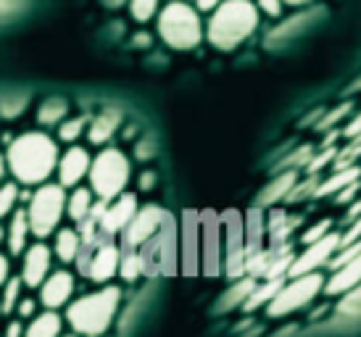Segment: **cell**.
I'll list each match as a JSON object with an SVG mask.
<instances>
[{"label": "cell", "mask_w": 361, "mask_h": 337, "mask_svg": "<svg viewBox=\"0 0 361 337\" xmlns=\"http://www.w3.org/2000/svg\"><path fill=\"white\" fill-rule=\"evenodd\" d=\"M6 168H8L16 185H27V188H40L45 185L51 174L59 166V145L48 132H24L19 137H13L6 148Z\"/></svg>", "instance_id": "6da1fadb"}, {"label": "cell", "mask_w": 361, "mask_h": 337, "mask_svg": "<svg viewBox=\"0 0 361 337\" xmlns=\"http://www.w3.org/2000/svg\"><path fill=\"white\" fill-rule=\"evenodd\" d=\"M261 13L253 0H224L209 13L206 40L216 50H235L259 30Z\"/></svg>", "instance_id": "7a4b0ae2"}, {"label": "cell", "mask_w": 361, "mask_h": 337, "mask_svg": "<svg viewBox=\"0 0 361 337\" xmlns=\"http://www.w3.org/2000/svg\"><path fill=\"white\" fill-rule=\"evenodd\" d=\"M121 303V290L116 285H106L98 293L77 298L66 306L69 327L82 337H101L111 327Z\"/></svg>", "instance_id": "3957f363"}, {"label": "cell", "mask_w": 361, "mask_h": 337, "mask_svg": "<svg viewBox=\"0 0 361 337\" xmlns=\"http://www.w3.org/2000/svg\"><path fill=\"white\" fill-rule=\"evenodd\" d=\"M159 37L174 50H192L203 40V19L195 11V6L185 0H169L156 16Z\"/></svg>", "instance_id": "277c9868"}, {"label": "cell", "mask_w": 361, "mask_h": 337, "mask_svg": "<svg viewBox=\"0 0 361 337\" xmlns=\"http://www.w3.org/2000/svg\"><path fill=\"white\" fill-rule=\"evenodd\" d=\"M132 177L130 159L121 153L119 148H103L90 164V190L92 195H98V200L111 203L114 198H119L127 190V182Z\"/></svg>", "instance_id": "5b68a950"}, {"label": "cell", "mask_w": 361, "mask_h": 337, "mask_svg": "<svg viewBox=\"0 0 361 337\" xmlns=\"http://www.w3.org/2000/svg\"><path fill=\"white\" fill-rule=\"evenodd\" d=\"M66 188L45 182L30 195V206H27V219H30V232L35 238H48L56 232L61 219L66 214Z\"/></svg>", "instance_id": "8992f818"}, {"label": "cell", "mask_w": 361, "mask_h": 337, "mask_svg": "<svg viewBox=\"0 0 361 337\" xmlns=\"http://www.w3.org/2000/svg\"><path fill=\"white\" fill-rule=\"evenodd\" d=\"M324 282L327 279L311 271V274H303V277H293L290 282H285L280 288V293L271 298L269 306H267V314L269 317H288L293 311L303 308L306 303H311L314 298L324 290Z\"/></svg>", "instance_id": "52a82bcc"}, {"label": "cell", "mask_w": 361, "mask_h": 337, "mask_svg": "<svg viewBox=\"0 0 361 337\" xmlns=\"http://www.w3.org/2000/svg\"><path fill=\"white\" fill-rule=\"evenodd\" d=\"M341 250V232H330V235H324L322 240L317 243H311L309 248L298 253L295 261L290 264L288 269V277H303V274H311V271H317L322 264H327L332 261V256Z\"/></svg>", "instance_id": "ba28073f"}, {"label": "cell", "mask_w": 361, "mask_h": 337, "mask_svg": "<svg viewBox=\"0 0 361 337\" xmlns=\"http://www.w3.org/2000/svg\"><path fill=\"white\" fill-rule=\"evenodd\" d=\"M164 221H166V211L156 206V203H148V206L137 209L135 219L130 221V227L121 232L124 235V250H135L145 245L159 232Z\"/></svg>", "instance_id": "9c48e42d"}, {"label": "cell", "mask_w": 361, "mask_h": 337, "mask_svg": "<svg viewBox=\"0 0 361 337\" xmlns=\"http://www.w3.org/2000/svg\"><path fill=\"white\" fill-rule=\"evenodd\" d=\"M137 214V195L132 192H121L119 198H114L111 203H106L101 219H98V229L106 238H114L124 229L130 227V221Z\"/></svg>", "instance_id": "30bf717a"}, {"label": "cell", "mask_w": 361, "mask_h": 337, "mask_svg": "<svg viewBox=\"0 0 361 337\" xmlns=\"http://www.w3.org/2000/svg\"><path fill=\"white\" fill-rule=\"evenodd\" d=\"M21 256H24L21 258V282L32 290L40 288L51 274L53 250L45 243H35V245H27V250Z\"/></svg>", "instance_id": "8fae6325"}, {"label": "cell", "mask_w": 361, "mask_h": 337, "mask_svg": "<svg viewBox=\"0 0 361 337\" xmlns=\"http://www.w3.org/2000/svg\"><path fill=\"white\" fill-rule=\"evenodd\" d=\"M90 164L92 156L87 153V148H80V145L69 148L59 159V166H56L59 185L61 188H80L82 179L90 174Z\"/></svg>", "instance_id": "7c38bea8"}, {"label": "cell", "mask_w": 361, "mask_h": 337, "mask_svg": "<svg viewBox=\"0 0 361 337\" xmlns=\"http://www.w3.org/2000/svg\"><path fill=\"white\" fill-rule=\"evenodd\" d=\"M71 295H74V274L66 269L48 274V279L40 285V303L48 311H59L61 306H66Z\"/></svg>", "instance_id": "4fadbf2b"}, {"label": "cell", "mask_w": 361, "mask_h": 337, "mask_svg": "<svg viewBox=\"0 0 361 337\" xmlns=\"http://www.w3.org/2000/svg\"><path fill=\"white\" fill-rule=\"evenodd\" d=\"M119 261H121L119 245H114V243H98L95 250H92V258L87 261L85 274H87L92 282H109V279L119 271Z\"/></svg>", "instance_id": "5bb4252c"}, {"label": "cell", "mask_w": 361, "mask_h": 337, "mask_svg": "<svg viewBox=\"0 0 361 337\" xmlns=\"http://www.w3.org/2000/svg\"><path fill=\"white\" fill-rule=\"evenodd\" d=\"M359 285H361V253L353 256L351 261H345L343 266L335 269V274L324 282V290H327V295H343V293L359 288Z\"/></svg>", "instance_id": "9a60e30c"}, {"label": "cell", "mask_w": 361, "mask_h": 337, "mask_svg": "<svg viewBox=\"0 0 361 337\" xmlns=\"http://www.w3.org/2000/svg\"><path fill=\"white\" fill-rule=\"evenodd\" d=\"M119 127H121V111L103 109L101 114L92 116L90 127H87V140H90L92 145H106V142L116 135Z\"/></svg>", "instance_id": "2e32d148"}, {"label": "cell", "mask_w": 361, "mask_h": 337, "mask_svg": "<svg viewBox=\"0 0 361 337\" xmlns=\"http://www.w3.org/2000/svg\"><path fill=\"white\" fill-rule=\"evenodd\" d=\"M30 219H27V209L21 211L16 209L11 214L8 229H6V243H8V250L13 256H19L27 250V240H30Z\"/></svg>", "instance_id": "e0dca14e"}, {"label": "cell", "mask_w": 361, "mask_h": 337, "mask_svg": "<svg viewBox=\"0 0 361 337\" xmlns=\"http://www.w3.org/2000/svg\"><path fill=\"white\" fill-rule=\"evenodd\" d=\"M359 177H361L359 166L335 168V174H332V177H327L324 182H319V185H317L314 195H317V198H324V195H332V192H341V190H345L348 185L359 182Z\"/></svg>", "instance_id": "ac0fdd59"}, {"label": "cell", "mask_w": 361, "mask_h": 337, "mask_svg": "<svg viewBox=\"0 0 361 337\" xmlns=\"http://www.w3.org/2000/svg\"><path fill=\"white\" fill-rule=\"evenodd\" d=\"M61 329H63V319L59 317V311H42L30 319L24 337H61Z\"/></svg>", "instance_id": "d6986e66"}, {"label": "cell", "mask_w": 361, "mask_h": 337, "mask_svg": "<svg viewBox=\"0 0 361 337\" xmlns=\"http://www.w3.org/2000/svg\"><path fill=\"white\" fill-rule=\"evenodd\" d=\"M92 206H95V203H92V190L90 188H77L69 198H66V216H69L71 221L82 224V221H87V219H90Z\"/></svg>", "instance_id": "ffe728a7"}, {"label": "cell", "mask_w": 361, "mask_h": 337, "mask_svg": "<svg viewBox=\"0 0 361 337\" xmlns=\"http://www.w3.org/2000/svg\"><path fill=\"white\" fill-rule=\"evenodd\" d=\"M80 250H82V238L80 232H74V229H59V235H56V245H53V253L59 256V261L63 264H71V261H77L80 258Z\"/></svg>", "instance_id": "44dd1931"}, {"label": "cell", "mask_w": 361, "mask_h": 337, "mask_svg": "<svg viewBox=\"0 0 361 337\" xmlns=\"http://www.w3.org/2000/svg\"><path fill=\"white\" fill-rule=\"evenodd\" d=\"M293 185H295V174H293V171H282L269 188H264V192L256 198V206H271V203H277V200H285L290 195Z\"/></svg>", "instance_id": "7402d4cb"}, {"label": "cell", "mask_w": 361, "mask_h": 337, "mask_svg": "<svg viewBox=\"0 0 361 337\" xmlns=\"http://www.w3.org/2000/svg\"><path fill=\"white\" fill-rule=\"evenodd\" d=\"M66 114H69V103L63 98H48L37 109V121L42 127H59L61 121H66Z\"/></svg>", "instance_id": "603a6c76"}, {"label": "cell", "mask_w": 361, "mask_h": 337, "mask_svg": "<svg viewBox=\"0 0 361 337\" xmlns=\"http://www.w3.org/2000/svg\"><path fill=\"white\" fill-rule=\"evenodd\" d=\"M282 285H285V279H267L264 285H256V288H253V293L248 295V300L243 303V308H245V311H256L259 306L269 303L271 298L280 293Z\"/></svg>", "instance_id": "cb8c5ba5"}, {"label": "cell", "mask_w": 361, "mask_h": 337, "mask_svg": "<svg viewBox=\"0 0 361 337\" xmlns=\"http://www.w3.org/2000/svg\"><path fill=\"white\" fill-rule=\"evenodd\" d=\"M127 8H130V16L132 21H137V24H148L159 16L161 11V0H130L127 3Z\"/></svg>", "instance_id": "d4e9b609"}, {"label": "cell", "mask_w": 361, "mask_h": 337, "mask_svg": "<svg viewBox=\"0 0 361 337\" xmlns=\"http://www.w3.org/2000/svg\"><path fill=\"white\" fill-rule=\"evenodd\" d=\"M253 288H256V282H253V277L240 279V282H238V285H235V288H232L230 293H227V295L221 298L219 306H216V308H224V311H230V308H235L238 303L243 306V303L248 300V295L253 293Z\"/></svg>", "instance_id": "484cf974"}, {"label": "cell", "mask_w": 361, "mask_h": 337, "mask_svg": "<svg viewBox=\"0 0 361 337\" xmlns=\"http://www.w3.org/2000/svg\"><path fill=\"white\" fill-rule=\"evenodd\" d=\"M21 277H11L6 285H3V295H0V308H3V314H13L16 306H19L21 300Z\"/></svg>", "instance_id": "4316f807"}, {"label": "cell", "mask_w": 361, "mask_h": 337, "mask_svg": "<svg viewBox=\"0 0 361 337\" xmlns=\"http://www.w3.org/2000/svg\"><path fill=\"white\" fill-rule=\"evenodd\" d=\"M19 203V185L16 182H3L0 185V219L11 216Z\"/></svg>", "instance_id": "83f0119b"}, {"label": "cell", "mask_w": 361, "mask_h": 337, "mask_svg": "<svg viewBox=\"0 0 361 337\" xmlns=\"http://www.w3.org/2000/svg\"><path fill=\"white\" fill-rule=\"evenodd\" d=\"M119 271L124 279H137L142 271V256L135 253V250H121V261H119Z\"/></svg>", "instance_id": "f1b7e54d"}, {"label": "cell", "mask_w": 361, "mask_h": 337, "mask_svg": "<svg viewBox=\"0 0 361 337\" xmlns=\"http://www.w3.org/2000/svg\"><path fill=\"white\" fill-rule=\"evenodd\" d=\"M87 127V119L85 116H77V119H66L59 124V140L61 142H77L80 135Z\"/></svg>", "instance_id": "f546056e"}, {"label": "cell", "mask_w": 361, "mask_h": 337, "mask_svg": "<svg viewBox=\"0 0 361 337\" xmlns=\"http://www.w3.org/2000/svg\"><path fill=\"white\" fill-rule=\"evenodd\" d=\"M351 114V103H341L338 109H332V111H327L324 116H322L319 121H317V129H322V132H327L330 127H335L338 121H343L345 116Z\"/></svg>", "instance_id": "4dcf8cb0"}, {"label": "cell", "mask_w": 361, "mask_h": 337, "mask_svg": "<svg viewBox=\"0 0 361 337\" xmlns=\"http://www.w3.org/2000/svg\"><path fill=\"white\" fill-rule=\"evenodd\" d=\"M24 109H27V98H24V95L0 100V116H3V119H16V116L24 114Z\"/></svg>", "instance_id": "1f68e13d"}, {"label": "cell", "mask_w": 361, "mask_h": 337, "mask_svg": "<svg viewBox=\"0 0 361 337\" xmlns=\"http://www.w3.org/2000/svg\"><path fill=\"white\" fill-rule=\"evenodd\" d=\"M332 229V221L330 219H322L319 224H314V227H309L306 232H303V245H311V243H317V240H322L324 235H330Z\"/></svg>", "instance_id": "d6a6232c"}, {"label": "cell", "mask_w": 361, "mask_h": 337, "mask_svg": "<svg viewBox=\"0 0 361 337\" xmlns=\"http://www.w3.org/2000/svg\"><path fill=\"white\" fill-rule=\"evenodd\" d=\"M256 8H259L261 16H269V19H280L282 11H285V3H282V0H256Z\"/></svg>", "instance_id": "836d02e7"}, {"label": "cell", "mask_w": 361, "mask_h": 337, "mask_svg": "<svg viewBox=\"0 0 361 337\" xmlns=\"http://www.w3.org/2000/svg\"><path fill=\"white\" fill-rule=\"evenodd\" d=\"M335 159H338V150H335V148H322L319 156H317V159H311L309 164H306V171H309V174H317L324 164H330V161H335Z\"/></svg>", "instance_id": "e575fe53"}, {"label": "cell", "mask_w": 361, "mask_h": 337, "mask_svg": "<svg viewBox=\"0 0 361 337\" xmlns=\"http://www.w3.org/2000/svg\"><path fill=\"white\" fill-rule=\"evenodd\" d=\"M16 317L19 319H35L37 317V300L35 298H21L16 306Z\"/></svg>", "instance_id": "d590c367"}, {"label": "cell", "mask_w": 361, "mask_h": 337, "mask_svg": "<svg viewBox=\"0 0 361 337\" xmlns=\"http://www.w3.org/2000/svg\"><path fill=\"white\" fill-rule=\"evenodd\" d=\"M343 137H348V140H356V137H361V111L353 116L345 127H343V132H341Z\"/></svg>", "instance_id": "8d00e7d4"}, {"label": "cell", "mask_w": 361, "mask_h": 337, "mask_svg": "<svg viewBox=\"0 0 361 337\" xmlns=\"http://www.w3.org/2000/svg\"><path fill=\"white\" fill-rule=\"evenodd\" d=\"M221 3H224V0H195V11H198V13H214Z\"/></svg>", "instance_id": "74e56055"}, {"label": "cell", "mask_w": 361, "mask_h": 337, "mask_svg": "<svg viewBox=\"0 0 361 337\" xmlns=\"http://www.w3.org/2000/svg\"><path fill=\"white\" fill-rule=\"evenodd\" d=\"M356 192H359V182H353V185H348V188L345 190H341V192H338V203H348V200H353L356 198Z\"/></svg>", "instance_id": "f35d334b"}, {"label": "cell", "mask_w": 361, "mask_h": 337, "mask_svg": "<svg viewBox=\"0 0 361 337\" xmlns=\"http://www.w3.org/2000/svg\"><path fill=\"white\" fill-rule=\"evenodd\" d=\"M11 279V258L0 253V288Z\"/></svg>", "instance_id": "ab89813d"}, {"label": "cell", "mask_w": 361, "mask_h": 337, "mask_svg": "<svg viewBox=\"0 0 361 337\" xmlns=\"http://www.w3.org/2000/svg\"><path fill=\"white\" fill-rule=\"evenodd\" d=\"M135 153H137V159H151L153 142H148V140H145V142H137V150H135Z\"/></svg>", "instance_id": "60d3db41"}, {"label": "cell", "mask_w": 361, "mask_h": 337, "mask_svg": "<svg viewBox=\"0 0 361 337\" xmlns=\"http://www.w3.org/2000/svg\"><path fill=\"white\" fill-rule=\"evenodd\" d=\"M3 337H24V327H21V321H11L8 327H6V335Z\"/></svg>", "instance_id": "b9f144b4"}, {"label": "cell", "mask_w": 361, "mask_h": 337, "mask_svg": "<svg viewBox=\"0 0 361 337\" xmlns=\"http://www.w3.org/2000/svg\"><path fill=\"white\" fill-rule=\"evenodd\" d=\"M153 182H156V174H153V171H145V174L140 177V190H142V192L153 190Z\"/></svg>", "instance_id": "7bdbcfd3"}, {"label": "cell", "mask_w": 361, "mask_h": 337, "mask_svg": "<svg viewBox=\"0 0 361 337\" xmlns=\"http://www.w3.org/2000/svg\"><path fill=\"white\" fill-rule=\"evenodd\" d=\"M356 219H361V200L353 203L351 209H348V214H345V221H356Z\"/></svg>", "instance_id": "ee69618b"}, {"label": "cell", "mask_w": 361, "mask_h": 337, "mask_svg": "<svg viewBox=\"0 0 361 337\" xmlns=\"http://www.w3.org/2000/svg\"><path fill=\"white\" fill-rule=\"evenodd\" d=\"M106 8H121V6H127L130 0H101Z\"/></svg>", "instance_id": "f6af8a7d"}, {"label": "cell", "mask_w": 361, "mask_h": 337, "mask_svg": "<svg viewBox=\"0 0 361 337\" xmlns=\"http://www.w3.org/2000/svg\"><path fill=\"white\" fill-rule=\"evenodd\" d=\"M285 6H309V3H314V0H282Z\"/></svg>", "instance_id": "bcb514c9"}, {"label": "cell", "mask_w": 361, "mask_h": 337, "mask_svg": "<svg viewBox=\"0 0 361 337\" xmlns=\"http://www.w3.org/2000/svg\"><path fill=\"white\" fill-rule=\"evenodd\" d=\"M8 168H6V159H3V153H0V185H3V174H6Z\"/></svg>", "instance_id": "7dc6e473"}, {"label": "cell", "mask_w": 361, "mask_h": 337, "mask_svg": "<svg viewBox=\"0 0 361 337\" xmlns=\"http://www.w3.org/2000/svg\"><path fill=\"white\" fill-rule=\"evenodd\" d=\"M3 243H6V227L0 224V245H3Z\"/></svg>", "instance_id": "c3c4849f"}, {"label": "cell", "mask_w": 361, "mask_h": 337, "mask_svg": "<svg viewBox=\"0 0 361 337\" xmlns=\"http://www.w3.org/2000/svg\"><path fill=\"white\" fill-rule=\"evenodd\" d=\"M351 90H353V92H359V90H361V77H359V80H356V82H353Z\"/></svg>", "instance_id": "681fc988"}, {"label": "cell", "mask_w": 361, "mask_h": 337, "mask_svg": "<svg viewBox=\"0 0 361 337\" xmlns=\"http://www.w3.org/2000/svg\"><path fill=\"white\" fill-rule=\"evenodd\" d=\"M0 314H3V308H0Z\"/></svg>", "instance_id": "f907efd6"}]
</instances>
